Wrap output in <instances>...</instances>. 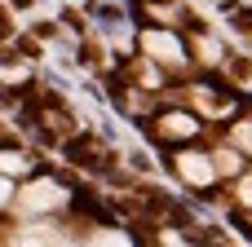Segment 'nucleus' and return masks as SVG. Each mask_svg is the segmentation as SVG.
<instances>
[{"instance_id": "obj_8", "label": "nucleus", "mask_w": 252, "mask_h": 247, "mask_svg": "<svg viewBox=\"0 0 252 247\" xmlns=\"http://www.w3.org/2000/svg\"><path fill=\"white\" fill-rule=\"evenodd\" d=\"M239 199H244V203H248V208H252V177H248V181H244V186H239Z\"/></svg>"}, {"instance_id": "obj_6", "label": "nucleus", "mask_w": 252, "mask_h": 247, "mask_svg": "<svg viewBox=\"0 0 252 247\" xmlns=\"http://www.w3.org/2000/svg\"><path fill=\"white\" fill-rule=\"evenodd\" d=\"M93 247H128V243H124L120 234H97V239H93Z\"/></svg>"}, {"instance_id": "obj_3", "label": "nucleus", "mask_w": 252, "mask_h": 247, "mask_svg": "<svg viewBox=\"0 0 252 247\" xmlns=\"http://www.w3.org/2000/svg\"><path fill=\"white\" fill-rule=\"evenodd\" d=\"M177 172H182L186 181H199V186L217 177V168H213V164H208L204 155H182V159H177Z\"/></svg>"}, {"instance_id": "obj_7", "label": "nucleus", "mask_w": 252, "mask_h": 247, "mask_svg": "<svg viewBox=\"0 0 252 247\" xmlns=\"http://www.w3.org/2000/svg\"><path fill=\"white\" fill-rule=\"evenodd\" d=\"M9 194H13V186H9V177H4V172H0V208H4V203H9Z\"/></svg>"}, {"instance_id": "obj_5", "label": "nucleus", "mask_w": 252, "mask_h": 247, "mask_svg": "<svg viewBox=\"0 0 252 247\" xmlns=\"http://www.w3.org/2000/svg\"><path fill=\"white\" fill-rule=\"evenodd\" d=\"M0 172L9 177V172H27V159L18 155V150H0Z\"/></svg>"}, {"instance_id": "obj_4", "label": "nucleus", "mask_w": 252, "mask_h": 247, "mask_svg": "<svg viewBox=\"0 0 252 247\" xmlns=\"http://www.w3.org/2000/svg\"><path fill=\"white\" fill-rule=\"evenodd\" d=\"M195 128H199V124H195L190 115H164V133H168V137H190Z\"/></svg>"}, {"instance_id": "obj_2", "label": "nucleus", "mask_w": 252, "mask_h": 247, "mask_svg": "<svg viewBox=\"0 0 252 247\" xmlns=\"http://www.w3.org/2000/svg\"><path fill=\"white\" fill-rule=\"evenodd\" d=\"M53 203H62V190H58L53 181H35V186H27V194H22V208H27V212H40V208H53Z\"/></svg>"}, {"instance_id": "obj_1", "label": "nucleus", "mask_w": 252, "mask_h": 247, "mask_svg": "<svg viewBox=\"0 0 252 247\" xmlns=\"http://www.w3.org/2000/svg\"><path fill=\"white\" fill-rule=\"evenodd\" d=\"M142 44H146V53H151L155 62H182V40L168 35V31H146Z\"/></svg>"}]
</instances>
